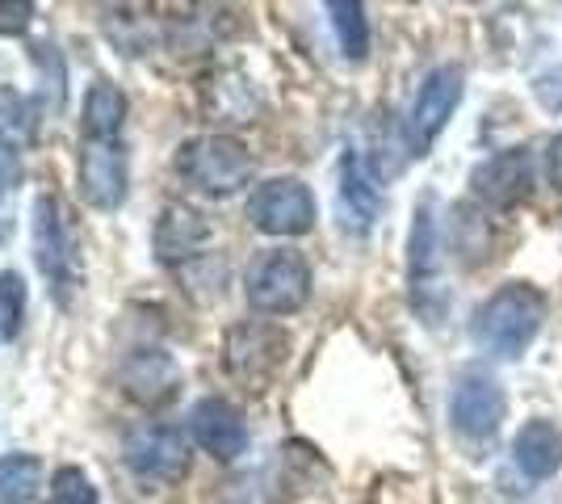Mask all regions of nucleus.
Wrapping results in <instances>:
<instances>
[{
  "label": "nucleus",
  "instance_id": "17",
  "mask_svg": "<svg viewBox=\"0 0 562 504\" xmlns=\"http://www.w3.org/2000/svg\"><path fill=\"white\" fill-rule=\"evenodd\" d=\"M513 462L525 480H550L562 467V433L550 421H529L513 437Z\"/></svg>",
  "mask_w": 562,
  "mask_h": 504
},
{
  "label": "nucleus",
  "instance_id": "2",
  "mask_svg": "<svg viewBox=\"0 0 562 504\" xmlns=\"http://www.w3.org/2000/svg\"><path fill=\"white\" fill-rule=\"evenodd\" d=\"M34 261H38V273L47 278L55 303L68 307L71 294L85 282V265H80V244L71 232V219L55 193L34 198Z\"/></svg>",
  "mask_w": 562,
  "mask_h": 504
},
{
  "label": "nucleus",
  "instance_id": "13",
  "mask_svg": "<svg viewBox=\"0 0 562 504\" xmlns=\"http://www.w3.org/2000/svg\"><path fill=\"white\" fill-rule=\"evenodd\" d=\"M189 433L218 462H235V458L248 450V425H244V416H239L235 404L218 400V395H206V400L193 404V412H189Z\"/></svg>",
  "mask_w": 562,
  "mask_h": 504
},
{
  "label": "nucleus",
  "instance_id": "24",
  "mask_svg": "<svg viewBox=\"0 0 562 504\" xmlns=\"http://www.w3.org/2000/svg\"><path fill=\"white\" fill-rule=\"evenodd\" d=\"M34 22V4H25V0H0V34L4 38H13V34H25Z\"/></svg>",
  "mask_w": 562,
  "mask_h": 504
},
{
  "label": "nucleus",
  "instance_id": "20",
  "mask_svg": "<svg viewBox=\"0 0 562 504\" xmlns=\"http://www.w3.org/2000/svg\"><path fill=\"white\" fill-rule=\"evenodd\" d=\"M328 18H331V30H336V43H340V51H345V59H366V51H370L366 9L352 4V0H331Z\"/></svg>",
  "mask_w": 562,
  "mask_h": 504
},
{
  "label": "nucleus",
  "instance_id": "21",
  "mask_svg": "<svg viewBox=\"0 0 562 504\" xmlns=\"http://www.w3.org/2000/svg\"><path fill=\"white\" fill-rule=\"evenodd\" d=\"M22 320H25V282L22 273L4 269L0 273V336H13L22 333Z\"/></svg>",
  "mask_w": 562,
  "mask_h": 504
},
{
  "label": "nucleus",
  "instance_id": "26",
  "mask_svg": "<svg viewBox=\"0 0 562 504\" xmlns=\"http://www.w3.org/2000/svg\"><path fill=\"white\" fill-rule=\"evenodd\" d=\"M546 177H550V186L562 193V135H554L550 147H546Z\"/></svg>",
  "mask_w": 562,
  "mask_h": 504
},
{
  "label": "nucleus",
  "instance_id": "8",
  "mask_svg": "<svg viewBox=\"0 0 562 504\" xmlns=\"http://www.w3.org/2000/svg\"><path fill=\"white\" fill-rule=\"evenodd\" d=\"M76 186H80V198L89 206L117 211L131 193V160L122 152V139H80Z\"/></svg>",
  "mask_w": 562,
  "mask_h": 504
},
{
  "label": "nucleus",
  "instance_id": "10",
  "mask_svg": "<svg viewBox=\"0 0 562 504\" xmlns=\"http://www.w3.org/2000/svg\"><path fill=\"white\" fill-rule=\"evenodd\" d=\"M470 190L487 211H513L533 193V152L529 147H504L487 156L470 172Z\"/></svg>",
  "mask_w": 562,
  "mask_h": 504
},
{
  "label": "nucleus",
  "instance_id": "9",
  "mask_svg": "<svg viewBox=\"0 0 562 504\" xmlns=\"http://www.w3.org/2000/svg\"><path fill=\"white\" fill-rule=\"evenodd\" d=\"M462 89H467V76H462L458 64H441V68H432L424 76L416 105L407 114V147H412V156H424L432 147V139L446 131L458 101H462Z\"/></svg>",
  "mask_w": 562,
  "mask_h": 504
},
{
  "label": "nucleus",
  "instance_id": "1",
  "mask_svg": "<svg viewBox=\"0 0 562 504\" xmlns=\"http://www.w3.org/2000/svg\"><path fill=\"white\" fill-rule=\"evenodd\" d=\"M541 320H546V294L529 282H508L479 303L470 336L492 358H520L541 333Z\"/></svg>",
  "mask_w": 562,
  "mask_h": 504
},
{
  "label": "nucleus",
  "instance_id": "22",
  "mask_svg": "<svg viewBox=\"0 0 562 504\" xmlns=\"http://www.w3.org/2000/svg\"><path fill=\"white\" fill-rule=\"evenodd\" d=\"M47 504H97V488L80 467H59L50 480Z\"/></svg>",
  "mask_w": 562,
  "mask_h": 504
},
{
  "label": "nucleus",
  "instance_id": "7",
  "mask_svg": "<svg viewBox=\"0 0 562 504\" xmlns=\"http://www.w3.org/2000/svg\"><path fill=\"white\" fill-rule=\"evenodd\" d=\"M227 370H232L239 383L248 387H269L273 374L285 366L290 354V336L281 333L278 324H265V320H248V324H235L227 333Z\"/></svg>",
  "mask_w": 562,
  "mask_h": 504
},
{
  "label": "nucleus",
  "instance_id": "3",
  "mask_svg": "<svg viewBox=\"0 0 562 504\" xmlns=\"http://www.w3.org/2000/svg\"><path fill=\"white\" fill-rule=\"evenodd\" d=\"M177 172L193 190L211 193V198H232L244 186H252L257 160L232 135H193L177 147Z\"/></svg>",
  "mask_w": 562,
  "mask_h": 504
},
{
  "label": "nucleus",
  "instance_id": "25",
  "mask_svg": "<svg viewBox=\"0 0 562 504\" xmlns=\"http://www.w3.org/2000/svg\"><path fill=\"white\" fill-rule=\"evenodd\" d=\"M22 177V165H18V144L0 135V181H18Z\"/></svg>",
  "mask_w": 562,
  "mask_h": 504
},
{
  "label": "nucleus",
  "instance_id": "5",
  "mask_svg": "<svg viewBox=\"0 0 562 504\" xmlns=\"http://www.w3.org/2000/svg\"><path fill=\"white\" fill-rule=\"evenodd\" d=\"M122 458L139 483H177L189 471V441L181 429L143 421L122 437Z\"/></svg>",
  "mask_w": 562,
  "mask_h": 504
},
{
  "label": "nucleus",
  "instance_id": "6",
  "mask_svg": "<svg viewBox=\"0 0 562 504\" xmlns=\"http://www.w3.org/2000/svg\"><path fill=\"white\" fill-rule=\"evenodd\" d=\"M315 193L299 177H273L260 181L248 198V219L265 236H306L315 227Z\"/></svg>",
  "mask_w": 562,
  "mask_h": 504
},
{
  "label": "nucleus",
  "instance_id": "23",
  "mask_svg": "<svg viewBox=\"0 0 562 504\" xmlns=\"http://www.w3.org/2000/svg\"><path fill=\"white\" fill-rule=\"evenodd\" d=\"M533 97L541 101V110H550V114H562V64L546 68V72L533 80Z\"/></svg>",
  "mask_w": 562,
  "mask_h": 504
},
{
  "label": "nucleus",
  "instance_id": "19",
  "mask_svg": "<svg viewBox=\"0 0 562 504\" xmlns=\"http://www.w3.org/2000/svg\"><path fill=\"white\" fill-rule=\"evenodd\" d=\"M43 488V458L4 455L0 458V504H30Z\"/></svg>",
  "mask_w": 562,
  "mask_h": 504
},
{
  "label": "nucleus",
  "instance_id": "4",
  "mask_svg": "<svg viewBox=\"0 0 562 504\" xmlns=\"http://www.w3.org/2000/svg\"><path fill=\"white\" fill-rule=\"evenodd\" d=\"M244 294L260 315H294L311 299V265L294 248H269L248 265Z\"/></svg>",
  "mask_w": 562,
  "mask_h": 504
},
{
  "label": "nucleus",
  "instance_id": "14",
  "mask_svg": "<svg viewBox=\"0 0 562 504\" xmlns=\"http://www.w3.org/2000/svg\"><path fill=\"white\" fill-rule=\"evenodd\" d=\"M206 240H211V223L198 215L193 206H181V202H168L165 211H160V219H156V232H151L156 257L165 265L193 261Z\"/></svg>",
  "mask_w": 562,
  "mask_h": 504
},
{
  "label": "nucleus",
  "instance_id": "16",
  "mask_svg": "<svg viewBox=\"0 0 562 504\" xmlns=\"http://www.w3.org/2000/svg\"><path fill=\"white\" fill-rule=\"evenodd\" d=\"M382 211V186H378L374 168L361 152H345L340 160V215L345 227L366 232Z\"/></svg>",
  "mask_w": 562,
  "mask_h": 504
},
{
  "label": "nucleus",
  "instance_id": "12",
  "mask_svg": "<svg viewBox=\"0 0 562 504\" xmlns=\"http://www.w3.org/2000/svg\"><path fill=\"white\" fill-rule=\"evenodd\" d=\"M117 383L143 408H165L181 387V366L165 349H131L117 366Z\"/></svg>",
  "mask_w": 562,
  "mask_h": 504
},
{
  "label": "nucleus",
  "instance_id": "15",
  "mask_svg": "<svg viewBox=\"0 0 562 504\" xmlns=\"http://www.w3.org/2000/svg\"><path fill=\"white\" fill-rule=\"evenodd\" d=\"M437 206H432V198H424L420 206H416V223H412V244H407V278H412V303H416V312L428 320V294L437 287V215H432Z\"/></svg>",
  "mask_w": 562,
  "mask_h": 504
},
{
  "label": "nucleus",
  "instance_id": "11",
  "mask_svg": "<svg viewBox=\"0 0 562 504\" xmlns=\"http://www.w3.org/2000/svg\"><path fill=\"white\" fill-rule=\"evenodd\" d=\"M504 387L495 383L487 370H462L458 383H453V395H449V421L453 429L470 437V441H483L499 429L504 421Z\"/></svg>",
  "mask_w": 562,
  "mask_h": 504
},
{
  "label": "nucleus",
  "instance_id": "18",
  "mask_svg": "<svg viewBox=\"0 0 562 504\" xmlns=\"http://www.w3.org/2000/svg\"><path fill=\"white\" fill-rule=\"evenodd\" d=\"M126 122V97L110 80H97L85 93V110H80V131L85 139H117Z\"/></svg>",
  "mask_w": 562,
  "mask_h": 504
}]
</instances>
